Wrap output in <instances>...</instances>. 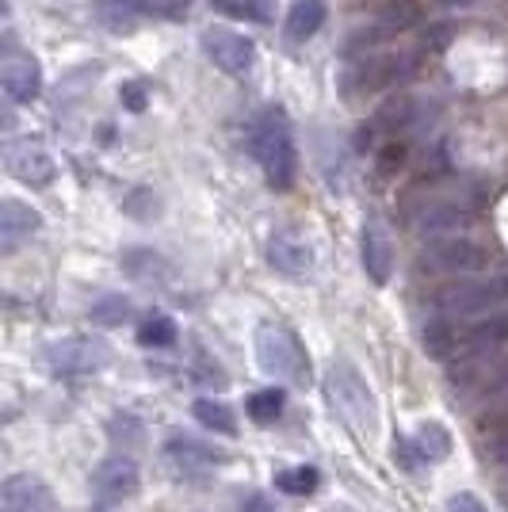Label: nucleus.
<instances>
[{
    "mask_svg": "<svg viewBox=\"0 0 508 512\" xmlns=\"http://www.w3.org/2000/svg\"><path fill=\"white\" fill-rule=\"evenodd\" d=\"M505 501H508V490H505Z\"/></svg>",
    "mask_w": 508,
    "mask_h": 512,
    "instance_id": "38",
    "label": "nucleus"
},
{
    "mask_svg": "<svg viewBox=\"0 0 508 512\" xmlns=\"http://www.w3.org/2000/svg\"><path fill=\"white\" fill-rule=\"evenodd\" d=\"M413 23H421V4L417 0H386L375 12V27L382 35H402Z\"/></svg>",
    "mask_w": 508,
    "mask_h": 512,
    "instance_id": "19",
    "label": "nucleus"
},
{
    "mask_svg": "<svg viewBox=\"0 0 508 512\" xmlns=\"http://www.w3.org/2000/svg\"><path fill=\"white\" fill-rule=\"evenodd\" d=\"M214 12L230 16V20L249 23H272L276 20V0H211Z\"/></svg>",
    "mask_w": 508,
    "mask_h": 512,
    "instance_id": "22",
    "label": "nucleus"
},
{
    "mask_svg": "<svg viewBox=\"0 0 508 512\" xmlns=\"http://www.w3.org/2000/svg\"><path fill=\"white\" fill-rule=\"evenodd\" d=\"M451 512H486V505H482L474 493H459V497L451 501Z\"/></svg>",
    "mask_w": 508,
    "mask_h": 512,
    "instance_id": "33",
    "label": "nucleus"
},
{
    "mask_svg": "<svg viewBox=\"0 0 508 512\" xmlns=\"http://www.w3.org/2000/svg\"><path fill=\"white\" fill-rule=\"evenodd\" d=\"M379 119L382 123H390V127H402V123L413 119V100H394V104H386Z\"/></svg>",
    "mask_w": 508,
    "mask_h": 512,
    "instance_id": "32",
    "label": "nucleus"
},
{
    "mask_svg": "<svg viewBox=\"0 0 508 512\" xmlns=\"http://www.w3.org/2000/svg\"><path fill=\"white\" fill-rule=\"evenodd\" d=\"M249 150H253L256 165L264 172V180L272 188H291L298 169V157H295V138H291V123L287 115L268 107L260 111L249 127Z\"/></svg>",
    "mask_w": 508,
    "mask_h": 512,
    "instance_id": "1",
    "label": "nucleus"
},
{
    "mask_svg": "<svg viewBox=\"0 0 508 512\" xmlns=\"http://www.w3.org/2000/svg\"><path fill=\"white\" fill-rule=\"evenodd\" d=\"M318 482H321V474L314 467H291V470H283L276 478V486L283 493H295V497H306V493H314L318 490Z\"/></svg>",
    "mask_w": 508,
    "mask_h": 512,
    "instance_id": "27",
    "label": "nucleus"
},
{
    "mask_svg": "<svg viewBox=\"0 0 508 512\" xmlns=\"http://www.w3.org/2000/svg\"><path fill=\"white\" fill-rule=\"evenodd\" d=\"M249 413H253L256 425H272L279 413H283V390H260V394H253L249 398Z\"/></svg>",
    "mask_w": 508,
    "mask_h": 512,
    "instance_id": "28",
    "label": "nucleus"
},
{
    "mask_svg": "<svg viewBox=\"0 0 508 512\" xmlns=\"http://www.w3.org/2000/svg\"><path fill=\"white\" fill-rule=\"evenodd\" d=\"M409 222H413L417 234L432 237V241L459 237V230L470 226V207H463L459 199H428V203H421L417 211L409 214Z\"/></svg>",
    "mask_w": 508,
    "mask_h": 512,
    "instance_id": "7",
    "label": "nucleus"
},
{
    "mask_svg": "<svg viewBox=\"0 0 508 512\" xmlns=\"http://www.w3.org/2000/svg\"><path fill=\"white\" fill-rule=\"evenodd\" d=\"M127 314H130V302L123 295H107V299H100L92 306V318L100 321V325H123Z\"/></svg>",
    "mask_w": 508,
    "mask_h": 512,
    "instance_id": "30",
    "label": "nucleus"
},
{
    "mask_svg": "<svg viewBox=\"0 0 508 512\" xmlns=\"http://www.w3.org/2000/svg\"><path fill=\"white\" fill-rule=\"evenodd\" d=\"M245 512H279V509L272 505V501H268V497H260V493H256V497H249Z\"/></svg>",
    "mask_w": 508,
    "mask_h": 512,
    "instance_id": "35",
    "label": "nucleus"
},
{
    "mask_svg": "<svg viewBox=\"0 0 508 512\" xmlns=\"http://www.w3.org/2000/svg\"><path fill=\"white\" fill-rule=\"evenodd\" d=\"M54 497L46 490L43 478L35 474H12L0 486V512H50Z\"/></svg>",
    "mask_w": 508,
    "mask_h": 512,
    "instance_id": "14",
    "label": "nucleus"
},
{
    "mask_svg": "<svg viewBox=\"0 0 508 512\" xmlns=\"http://www.w3.org/2000/svg\"><path fill=\"white\" fill-rule=\"evenodd\" d=\"M191 8V0H146V12L165 16V20H184Z\"/></svg>",
    "mask_w": 508,
    "mask_h": 512,
    "instance_id": "31",
    "label": "nucleus"
},
{
    "mask_svg": "<svg viewBox=\"0 0 508 512\" xmlns=\"http://www.w3.org/2000/svg\"><path fill=\"white\" fill-rule=\"evenodd\" d=\"M96 16L111 31H130L134 23L146 16V0H100L96 4Z\"/></svg>",
    "mask_w": 508,
    "mask_h": 512,
    "instance_id": "21",
    "label": "nucleus"
},
{
    "mask_svg": "<svg viewBox=\"0 0 508 512\" xmlns=\"http://www.w3.org/2000/svg\"><path fill=\"white\" fill-rule=\"evenodd\" d=\"M4 165H8V176H16L20 184H31V188H43L54 180V157L43 150V146H35V142H20V146H8L4 150Z\"/></svg>",
    "mask_w": 508,
    "mask_h": 512,
    "instance_id": "13",
    "label": "nucleus"
},
{
    "mask_svg": "<svg viewBox=\"0 0 508 512\" xmlns=\"http://www.w3.org/2000/svg\"><path fill=\"white\" fill-rule=\"evenodd\" d=\"M508 344V306L482 314L470 325L459 329V360H478V356H493Z\"/></svg>",
    "mask_w": 508,
    "mask_h": 512,
    "instance_id": "6",
    "label": "nucleus"
},
{
    "mask_svg": "<svg viewBox=\"0 0 508 512\" xmlns=\"http://www.w3.org/2000/svg\"><path fill=\"white\" fill-rule=\"evenodd\" d=\"M268 264L283 272V276H310L314 268V245L306 241V234L298 230H276L268 237Z\"/></svg>",
    "mask_w": 508,
    "mask_h": 512,
    "instance_id": "11",
    "label": "nucleus"
},
{
    "mask_svg": "<svg viewBox=\"0 0 508 512\" xmlns=\"http://www.w3.org/2000/svg\"><path fill=\"white\" fill-rule=\"evenodd\" d=\"M203 50L222 73L230 77H245L253 69V43L245 35H237L230 27H207L203 31Z\"/></svg>",
    "mask_w": 508,
    "mask_h": 512,
    "instance_id": "8",
    "label": "nucleus"
},
{
    "mask_svg": "<svg viewBox=\"0 0 508 512\" xmlns=\"http://www.w3.org/2000/svg\"><path fill=\"white\" fill-rule=\"evenodd\" d=\"M424 348L432 360H455L459 356V329L451 325V318H432L424 325Z\"/></svg>",
    "mask_w": 508,
    "mask_h": 512,
    "instance_id": "20",
    "label": "nucleus"
},
{
    "mask_svg": "<svg viewBox=\"0 0 508 512\" xmlns=\"http://www.w3.org/2000/svg\"><path fill=\"white\" fill-rule=\"evenodd\" d=\"M0 85L8 92V100L16 104H31L39 92H43V69L31 54H16L8 50L4 62H0Z\"/></svg>",
    "mask_w": 508,
    "mask_h": 512,
    "instance_id": "12",
    "label": "nucleus"
},
{
    "mask_svg": "<svg viewBox=\"0 0 508 512\" xmlns=\"http://www.w3.org/2000/svg\"><path fill=\"white\" fill-rule=\"evenodd\" d=\"M165 459H169V467L176 474H203V470H211L218 463V455L207 444L191 440V436H172L165 444Z\"/></svg>",
    "mask_w": 508,
    "mask_h": 512,
    "instance_id": "17",
    "label": "nucleus"
},
{
    "mask_svg": "<svg viewBox=\"0 0 508 512\" xmlns=\"http://www.w3.org/2000/svg\"><path fill=\"white\" fill-rule=\"evenodd\" d=\"M138 463L127 459V455H115V459H107L96 467L92 474V493H96V501H104V505H119V501H127L138 493Z\"/></svg>",
    "mask_w": 508,
    "mask_h": 512,
    "instance_id": "9",
    "label": "nucleus"
},
{
    "mask_svg": "<svg viewBox=\"0 0 508 512\" xmlns=\"http://www.w3.org/2000/svg\"><path fill=\"white\" fill-rule=\"evenodd\" d=\"M489 264V253L470 237H440L424 249L428 272H451V276H474Z\"/></svg>",
    "mask_w": 508,
    "mask_h": 512,
    "instance_id": "5",
    "label": "nucleus"
},
{
    "mask_svg": "<svg viewBox=\"0 0 508 512\" xmlns=\"http://www.w3.org/2000/svg\"><path fill=\"white\" fill-rule=\"evenodd\" d=\"M363 268L375 283H390V272H394V241H390V230L382 226L379 218H371L363 226Z\"/></svg>",
    "mask_w": 508,
    "mask_h": 512,
    "instance_id": "16",
    "label": "nucleus"
},
{
    "mask_svg": "<svg viewBox=\"0 0 508 512\" xmlns=\"http://www.w3.org/2000/svg\"><path fill=\"white\" fill-rule=\"evenodd\" d=\"M123 100H127L130 111H142V107H146V88H142V85H127V88H123Z\"/></svg>",
    "mask_w": 508,
    "mask_h": 512,
    "instance_id": "34",
    "label": "nucleus"
},
{
    "mask_svg": "<svg viewBox=\"0 0 508 512\" xmlns=\"http://www.w3.org/2000/svg\"><path fill=\"white\" fill-rule=\"evenodd\" d=\"M413 448H417V455H421L424 463H444L447 455H451V436H447L444 425L428 421V425L417 428V436H413Z\"/></svg>",
    "mask_w": 508,
    "mask_h": 512,
    "instance_id": "23",
    "label": "nucleus"
},
{
    "mask_svg": "<svg viewBox=\"0 0 508 512\" xmlns=\"http://www.w3.org/2000/svg\"><path fill=\"white\" fill-rule=\"evenodd\" d=\"M138 341L146 344V348H169V344L176 341V325H172V318H165V314H153V318L142 321Z\"/></svg>",
    "mask_w": 508,
    "mask_h": 512,
    "instance_id": "26",
    "label": "nucleus"
},
{
    "mask_svg": "<svg viewBox=\"0 0 508 512\" xmlns=\"http://www.w3.org/2000/svg\"><path fill=\"white\" fill-rule=\"evenodd\" d=\"M191 413L199 417V425L211 428V432H222V436H233V432H237V421H233V413L222 406V402H214V398H199Z\"/></svg>",
    "mask_w": 508,
    "mask_h": 512,
    "instance_id": "25",
    "label": "nucleus"
},
{
    "mask_svg": "<svg viewBox=\"0 0 508 512\" xmlns=\"http://www.w3.org/2000/svg\"><path fill=\"white\" fill-rule=\"evenodd\" d=\"M493 459H497L501 467H508V436H497V440H493Z\"/></svg>",
    "mask_w": 508,
    "mask_h": 512,
    "instance_id": "36",
    "label": "nucleus"
},
{
    "mask_svg": "<svg viewBox=\"0 0 508 512\" xmlns=\"http://www.w3.org/2000/svg\"><path fill=\"white\" fill-rule=\"evenodd\" d=\"M321 23H325V0H295L287 12V39L306 43L310 35H318Z\"/></svg>",
    "mask_w": 508,
    "mask_h": 512,
    "instance_id": "18",
    "label": "nucleus"
},
{
    "mask_svg": "<svg viewBox=\"0 0 508 512\" xmlns=\"http://www.w3.org/2000/svg\"><path fill=\"white\" fill-rule=\"evenodd\" d=\"M325 390H329V402L337 406V413L356 428V432H375L379 421V406H375V394L363 379L360 371L348 360L329 363V375H325Z\"/></svg>",
    "mask_w": 508,
    "mask_h": 512,
    "instance_id": "2",
    "label": "nucleus"
},
{
    "mask_svg": "<svg viewBox=\"0 0 508 512\" xmlns=\"http://www.w3.org/2000/svg\"><path fill=\"white\" fill-rule=\"evenodd\" d=\"M39 226H43V214L35 207H27L20 199H4L0 203V249L4 253L20 249L27 237L39 234Z\"/></svg>",
    "mask_w": 508,
    "mask_h": 512,
    "instance_id": "15",
    "label": "nucleus"
},
{
    "mask_svg": "<svg viewBox=\"0 0 508 512\" xmlns=\"http://www.w3.org/2000/svg\"><path fill=\"white\" fill-rule=\"evenodd\" d=\"M508 299V276L497 279H455L436 291V306L444 318H482L501 310Z\"/></svg>",
    "mask_w": 508,
    "mask_h": 512,
    "instance_id": "3",
    "label": "nucleus"
},
{
    "mask_svg": "<svg viewBox=\"0 0 508 512\" xmlns=\"http://www.w3.org/2000/svg\"><path fill=\"white\" fill-rule=\"evenodd\" d=\"M123 268H127V276L138 279V283H161V279L169 276L165 260H161L157 253H149V249H134V253H127Z\"/></svg>",
    "mask_w": 508,
    "mask_h": 512,
    "instance_id": "24",
    "label": "nucleus"
},
{
    "mask_svg": "<svg viewBox=\"0 0 508 512\" xmlns=\"http://www.w3.org/2000/svg\"><path fill=\"white\" fill-rule=\"evenodd\" d=\"M447 4H455V0H447ZM459 4H463V0H459Z\"/></svg>",
    "mask_w": 508,
    "mask_h": 512,
    "instance_id": "37",
    "label": "nucleus"
},
{
    "mask_svg": "<svg viewBox=\"0 0 508 512\" xmlns=\"http://www.w3.org/2000/svg\"><path fill=\"white\" fill-rule=\"evenodd\" d=\"M107 363V344L92 337H69L50 348V367L58 375H92Z\"/></svg>",
    "mask_w": 508,
    "mask_h": 512,
    "instance_id": "10",
    "label": "nucleus"
},
{
    "mask_svg": "<svg viewBox=\"0 0 508 512\" xmlns=\"http://www.w3.org/2000/svg\"><path fill=\"white\" fill-rule=\"evenodd\" d=\"M256 363L264 375L287 379V383H306V352L291 329L283 325H260L256 329Z\"/></svg>",
    "mask_w": 508,
    "mask_h": 512,
    "instance_id": "4",
    "label": "nucleus"
},
{
    "mask_svg": "<svg viewBox=\"0 0 508 512\" xmlns=\"http://www.w3.org/2000/svg\"><path fill=\"white\" fill-rule=\"evenodd\" d=\"M107 432H111V440L123 444V448H134V444L142 440V425H138V417H130V413H115V417L107 421Z\"/></svg>",
    "mask_w": 508,
    "mask_h": 512,
    "instance_id": "29",
    "label": "nucleus"
}]
</instances>
